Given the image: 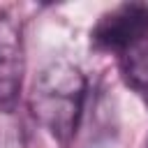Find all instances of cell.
I'll list each match as a JSON object with an SVG mask.
<instances>
[{"label":"cell","mask_w":148,"mask_h":148,"mask_svg":"<svg viewBox=\"0 0 148 148\" xmlns=\"http://www.w3.org/2000/svg\"><path fill=\"white\" fill-rule=\"evenodd\" d=\"M0 148H25L21 127L14 123H0Z\"/></svg>","instance_id":"cell-5"},{"label":"cell","mask_w":148,"mask_h":148,"mask_svg":"<svg viewBox=\"0 0 148 148\" xmlns=\"http://www.w3.org/2000/svg\"><path fill=\"white\" fill-rule=\"evenodd\" d=\"M86 102V76L69 60L49 62L30 90V111L35 120L58 141L67 143L81 120Z\"/></svg>","instance_id":"cell-1"},{"label":"cell","mask_w":148,"mask_h":148,"mask_svg":"<svg viewBox=\"0 0 148 148\" xmlns=\"http://www.w3.org/2000/svg\"><path fill=\"white\" fill-rule=\"evenodd\" d=\"M148 37V2H123L102 14L90 32V42L99 51L125 53L130 46Z\"/></svg>","instance_id":"cell-2"},{"label":"cell","mask_w":148,"mask_h":148,"mask_svg":"<svg viewBox=\"0 0 148 148\" xmlns=\"http://www.w3.org/2000/svg\"><path fill=\"white\" fill-rule=\"evenodd\" d=\"M120 67L132 88L148 92V37L120 53Z\"/></svg>","instance_id":"cell-4"},{"label":"cell","mask_w":148,"mask_h":148,"mask_svg":"<svg viewBox=\"0 0 148 148\" xmlns=\"http://www.w3.org/2000/svg\"><path fill=\"white\" fill-rule=\"evenodd\" d=\"M23 72L25 49L21 23L9 14H0V104H7L16 97L21 90Z\"/></svg>","instance_id":"cell-3"}]
</instances>
